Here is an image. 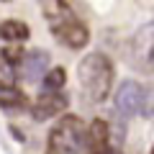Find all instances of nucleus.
<instances>
[{
    "instance_id": "1",
    "label": "nucleus",
    "mask_w": 154,
    "mask_h": 154,
    "mask_svg": "<svg viewBox=\"0 0 154 154\" xmlns=\"http://www.w3.org/2000/svg\"><path fill=\"white\" fill-rule=\"evenodd\" d=\"M113 62L108 54L103 51H93V54H85L82 62L77 64V80H80V88L88 95L93 103H103L105 98L113 90Z\"/></svg>"
},
{
    "instance_id": "2",
    "label": "nucleus",
    "mask_w": 154,
    "mask_h": 154,
    "mask_svg": "<svg viewBox=\"0 0 154 154\" xmlns=\"http://www.w3.org/2000/svg\"><path fill=\"white\" fill-rule=\"evenodd\" d=\"M85 149V126L77 116L62 113L46 136V154H72Z\"/></svg>"
},
{
    "instance_id": "3",
    "label": "nucleus",
    "mask_w": 154,
    "mask_h": 154,
    "mask_svg": "<svg viewBox=\"0 0 154 154\" xmlns=\"http://www.w3.org/2000/svg\"><path fill=\"white\" fill-rule=\"evenodd\" d=\"M51 33L59 44H64L67 49H85L90 44V31L82 21L77 18H67V21H59V23H51Z\"/></svg>"
},
{
    "instance_id": "4",
    "label": "nucleus",
    "mask_w": 154,
    "mask_h": 154,
    "mask_svg": "<svg viewBox=\"0 0 154 154\" xmlns=\"http://www.w3.org/2000/svg\"><path fill=\"white\" fill-rule=\"evenodd\" d=\"M69 108V98H67L62 90H54V93H46L38 95L36 100L31 103V118L33 121H49V118H57V116H62L64 110Z\"/></svg>"
},
{
    "instance_id": "5",
    "label": "nucleus",
    "mask_w": 154,
    "mask_h": 154,
    "mask_svg": "<svg viewBox=\"0 0 154 154\" xmlns=\"http://www.w3.org/2000/svg\"><path fill=\"white\" fill-rule=\"evenodd\" d=\"M113 103L121 116H126V118L136 116L144 103V85H139L136 80H123L118 85V93L113 95Z\"/></svg>"
},
{
    "instance_id": "6",
    "label": "nucleus",
    "mask_w": 154,
    "mask_h": 154,
    "mask_svg": "<svg viewBox=\"0 0 154 154\" xmlns=\"http://www.w3.org/2000/svg\"><path fill=\"white\" fill-rule=\"evenodd\" d=\"M85 149H88V154H113V149H110V131H108L105 121L95 118L88 126V131H85Z\"/></svg>"
},
{
    "instance_id": "7",
    "label": "nucleus",
    "mask_w": 154,
    "mask_h": 154,
    "mask_svg": "<svg viewBox=\"0 0 154 154\" xmlns=\"http://www.w3.org/2000/svg\"><path fill=\"white\" fill-rule=\"evenodd\" d=\"M46 69H49V54H46L44 49L26 51V54H23V59H21V64H18L21 77H23V80H28V82L41 80V77L46 75Z\"/></svg>"
},
{
    "instance_id": "8",
    "label": "nucleus",
    "mask_w": 154,
    "mask_h": 154,
    "mask_svg": "<svg viewBox=\"0 0 154 154\" xmlns=\"http://www.w3.org/2000/svg\"><path fill=\"white\" fill-rule=\"evenodd\" d=\"M31 36V28L28 23L18 21V18H5V21H0V38L8 41V44H21L26 38Z\"/></svg>"
},
{
    "instance_id": "9",
    "label": "nucleus",
    "mask_w": 154,
    "mask_h": 154,
    "mask_svg": "<svg viewBox=\"0 0 154 154\" xmlns=\"http://www.w3.org/2000/svg\"><path fill=\"white\" fill-rule=\"evenodd\" d=\"M38 8H41V13L46 16L49 23H59V21H67V18H75V13H72L67 0H38Z\"/></svg>"
},
{
    "instance_id": "10",
    "label": "nucleus",
    "mask_w": 154,
    "mask_h": 154,
    "mask_svg": "<svg viewBox=\"0 0 154 154\" xmlns=\"http://www.w3.org/2000/svg\"><path fill=\"white\" fill-rule=\"evenodd\" d=\"M0 108L8 110V113H21V110L31 108V103L21 90L11 88V90H0Z\"/></svg>"
},
{
    "instance_id": "11",
    "label": "nucleus",
    "mask_w": 154,
    "mask_h": 154,
    "mask_svg": "<svg viewBox=\"0 0 154 154\" xmlns=\"http://www.w3.org/2000/svg\"><path fill=\"white\" fill-rule=\"evenodd\" d=\"M67 82V72L64 67H54V69H46V75L41 77V85H44L46 93H54V90H62Z\"/></svg>"
},
{
    "instance_id": "12",
    "label": "nucleus",
    "mask_w": 154,
    "mask_h": 154,
    "mask_svg": "<svg viewBox=\"0 0 154 154\" xmlns=\"http://www.w3.org/2000/svg\"><path fill=\"white\" fill-rule=\"evenodd\" d=\"M16 72H18V67L11 64L5 57L0 54V90H11V88H16V80H18Z\"/></svg>"
},
{
    "instance_id": "13",
    "label": "nucleus",
    "mask_w": 154,
    "mask_h": 154,
    "mask_svg": "<svg viewBox=\"0 0 154 154\" xmlns=\"http://www.w3.org/2000/svg\"><path fill=\"white\" fill-rule=\"evenodd\" d=\"M141 113L146 118H154V82L144 88V103H141Z\"/></svg>"
},
{
    "instance_id": "14",
    "label": "nucleus",
    "mask_w": 154,
    "mask_h": 154,
    "mask_svg": "<svg viewBox=\"0 0 154 154\" xmlns=\"http://www.w3.org/2000/svg\"><path fill=\"white\" fill-rule=\"evenodd\" d=\"M0 54H3V57H5V59L8 62H11V64H21V59H23V54H26V51H23V49H18V44H11V46H5V49H3V51H0Z\"/></svg>"
},
{
    "instance_id": "15",
    "label": "nucleus",
    "mask_w": 154,
    "mask_h": 154,
    "mask_svg": "<svg viewBox=\"0 0 154 154\" xmlns=\"http://www.w3.org/2000/svg\"><path fill=\"white\" fill-rule=\"evenodd\" d=\"M152 64H154V46H152Z\"/></svg>"
},
{
    "instance_id": "16",
    "label": "nucleus",
    "mask_w": 154,
    "mask_h": 154,
    "mask_svg": "<svg viewBox=\"0 0 154 154\" xmlns=\"http://www.w3.org/2000/svg\"><path fill=\"white\" fill-rule=\"evenodd\" d=\"M149 154H154V146H152V152H149Z\"/></svg>"
},
{
    "instance_id": "17",
    "label": "nucleus",
    "mask_w": 154,
    "mask_h": 154,
    "mask_svg": "<svg viewBox=\"0 0 154 154\" xmlns=\"http://www.w3.org/2000/svg\"><path fill=\"white\" fill-rule=\"evenodd\" d=\"M3 3H8V0H3Z\"/></svg>"
}]
</instances>
